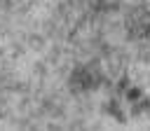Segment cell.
Instances as JSON below:
<instances>
[{"instance_id":"obj_1","label":"cell","mask_w":150,"mask_h":131,"mask_svg":"<svg viewBox=\"0 0 150 131\" xmlns=\"http://www.w3.org/2000/svg\"><path fill=\"white\" fill-rule=\"evenodd\" d=\"M127 98H129L131 103H138V98H141V89H136V87L127 89Z\"/></svg>"}]
</instances>
